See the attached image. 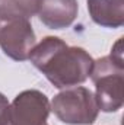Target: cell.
I'll return each instance as SVG.
<instances>
[{
    "label": "cell",
    "instance_id": "cell-1",
    "mask_svg": "<svg viewBox=\"0 0 124 125\" xmlns=\"http://www.w3.org/2000/svg\"><path fill=\"white\" fill-rule=\"evenodd\" d=\"M29 61L57 89L79 86L91 77L93 60L80 47H69L59 36L42 38L29 54Z\"/></svg>",
    "mask_w": 124,
    "mask_h": 125
},
{
    "label": "cell",
    "instance_id": "cell-4",
    "mask_svg": "<svg viewBox=\"0 0 124 125\" xmlns=\"http://www.w3.org/2000/svg\"><path fill=\"white\" fill-rule=\"evenodd\" d=\"M50 111L69 125H92L99 114L95 94L82 86L63 89L51 100Z\"/></svg>",
    "mask_w": 124,
    "mask_h": 125
},
{
    "label": "cell",
    "instance_id": "cell-7",
    "mask_svg": "<svg viewBox=\"0 0 124 125\" xmlns=\"http://www.w3.org/2000/svg\"><path fill=\"white\" fill-rule=\"evenodd\" d=\"M89 16L104 28L117 29L124 25V0H88Z\"/></svg>",
    "mask_w": 124,
    "mask_h": 125
},
{
    "label": "cell",
    "instance_id": "cell-6",
    "mask_svg": "<svg viewBox=\"0 0 124 125\" xmlns=\"http://www.w3.org/2000/svg\"><path fill=\"white\" fill-rule=\"evenodd\" d=\"M77 12V0H41L37 15L47 28L64 29L76 21Z\"/></svg>",
    "mask_w": 124,
    "mask_h": 125
},
{
    "label": "cell",
    "instance_id": "cell-3",
    "mask_svg": "<svg viewBox=\"0 0 124 125\" xmlns=\"http://www.w3.org/2000/svg\"><path fill=\"white\" fill-rule=\"evenodd\" d=\"M35 44L37 38L31 21L0 6V47L3 52L15 61H25L29 58Z\"/></svg>",
    "mask_w": 124,
    "mask_h": 125
},
{
    "label": "cell",
    "instance_id": "cell-9",
    "mask_svg": "<svg viewBox=\"0 0 124 125\" xmlns=\"http://www.w3.org/2000/svg\"><path fill=\"white\" fill-rule=\"evenodd\" d=\"M7 106H9V100H7V97H6L3 93H0V116H1L3 112L7 109Z\"/></svg>",
    "mask_w": 124,
    "mask_h": 125
},
{
    "label": "cell",
    "instance_id": "cell-2",
    "mask_svg": "<svg viewBox=\"0 0 124 125\" xmlns=\"http://www.w3.org/2000/svg\"><path fill=\"white\" fill-rule=\"evenodd\" d=\"M95 84V99L99 111L117 112L124 102V62L123 38L111 50V54L93 61L91 73Z\"/></svg>",
    "mask_w": 124,
    "mask_h": 125
},
{
    "label": "cell",
    "instance_id": "cell-8",
    "mask_svg": "<svg viewBox=\"0 0 124 125\" xmlns=\"http://www.w3.org/2000/svg\"><path fill=\"white\" fill-rule=\"evenodd\" d=\"M41 0H0V6L6 7L9 10L18 12L28 19H31L34 15H37Z\"/></svg>",
    "mask_w": 124,
    "mask_h": 125
},
{
    "label": "cell",
    "instance_id": "cell-5",
    "mask_svg": "<svg viewBox=\"0 0 124 125\" xmlns=\"http://www.w3.org/2000/svg\"><path fill=\"white\" fill-rule=\"evenodd\" d=\"M50 100L37 89L18 94L0 116V125H48Z\"/></svg>",
    "mask_w": 124,
    "mask_h": 125
}]
</instances>
